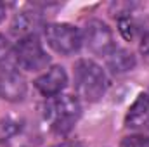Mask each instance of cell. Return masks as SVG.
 Segmentation results:
<instances>
[{"label":"cell","instance_id":"6da1fadb","mask_svg":"<svg viewBox=\"0 0 149 147\" xmlns=\"http://www.w3.org/2000/svg\"><path fill=\"white\" fill-rule=\"evenodd\" d=\"M81 114V106L73 95H56L47 101L43 107V118L50 130L57 135H66L73 130Z\"/></svg>","mask_w":149,"mask_h":147},{"label":"cell","instance_id":"7a4b0ae2","mask_svg":"<svg viewBox=\"0 0 149 147\" xmlns=\"http://www.w3.org/2000/svg\"><path fill=\"white\" fill-rule=\"evenodd\" d=\"M74 88L80 99L97 102L108 88L104 69L92 59H80L74 64Z\"/></svg>","mask_w":149,"mask_h":147},{"label":"cell","instance_id":"3957f363","mask_svg":"<svg viewBox=\"0 0 149 147\" xmlns=\"http://www.w3.org/2000/svg\"><path fill=\"white\" fill-rule=\"evenodd\" d=\"M43 33L47 43L52 50L63 55H71L78 52L83 45L81 31L68 23H50L43 26Z\"/></svg>","mask_w":149,"mask_h":147},{"label":"cell","instance_id":"277c9868","mask_svg":"<svg viewBox=\"0 0 149 147\" xmlns=\"http://www.w3.org/2000/svg\"><path fill=\"white\" fill-rule=\"evenodd\" d=\"M14 61L21 69L26 71H40L43 68H47V64L50 62L49 54L45 52L42 42L35 37H26L21 38L17 42V45L14 47Z\"/></svg>","mask_w":149,"mask_h":147},{"label":"cell","instance_id":"5b68a950","mask_svg":"<svg viewBox=\"0 0 149 147\" xmlns=\"http://www.w3.org/2000/svg\"><path fill=\"white\" fill-rule=\"evenodd\" d=\"M81 37H83V42H85L87 49L95 55L106 57L116 47L111 28L101 19H88L85 23V26H83Z\"/></svg>","mask_w":149,"mask_h":147},{"label":"cell","instance_id":"8992f818","mask_svg":"<svg viewBox=\"0 0 149 147\" xmlns=\"http://www.w3.org/2000/svg\"><path fill=\"white\" fill-rule=\"evenodd\" d=\"M26 81L23 74L9 66H0V99L19 102L26 97Z\"/></svg>","mask_w":149,"mask_h":147},{"label":"cell","instance_id":"52a82bcc","mask_svg":"<svg viewBox=\"0 0 149 147\" xmlns=\"http://www.w3.org/2000/svg\"><path fill=\"white\" fill-rule=\"evenodd\" d=\"M68 85V74L63 66H52L43 74H40L35 80L37 90L47 99H52L56 95H61V92Z\"/></svg>","mask_w":149,"mask_h":147},{"label":"cell","instance_id":"ba28073f","mask_svg":"<svg viewBox=\"0 0 149 147\" xmlns=\"http://www.w3.org/2000/svg\"><path fill=\"white\" fill-rule=\"evenodd\" d=\"M125 125L130 130L137 132H149V95L141 94L130 106L125 118Z\"/></svg>","mask_w":149,"mask_h":147},{"label":"cell","instance_id":"9c48e42d","mask_svg":"<svg viewBox=\"0 0 149 147\" xmlns=\"http://www.w3.org/2000/svg\"><path fill=\"white\" fill-rule=\"evenodd\" d=\"M43 26V17L37 10H23L14 16V21L10 24V31L16 37L26 38V37H35L38 28Z\"/></svg>","mask_w":149,"mask_h":147},{"label":"cell","instance_id":"30bf717a","mask_svg":"<svg viewBox=\"0 0 149 147\" xmlns=\"http://www.w3.org/2000/svg\"><path fill=\"white\" fill-rule=\"evenodd\" d=\"M106 66L113 74L128 73L135 68V55L121 47H114L111 52L106 55Z\"/></svg>","mask_w":149,"mask_h":147},{"label":"cell","instance_id":"8fae6325","mask_svg":"<svg viewBox=\"0 0 149 147\" xmlns=\"http://www.w3.org/2000/svg\"><path fill=\"white\" fill-rule=\"evenodd\" d=\"M40 142V135L35 130H30L26 125H23V128L5 144L7 147H35Z\"/></svg>","mask_w":149,"mask_h":147},{"label":"cell","instance_id":"7c38bea8","mask_svg":"<svg viewBox=\"0 0 149 147\" xmlns=\"http://www.w3.org/2000/svg\"><path fill=\"white\" fill-rule=\"evenodd\" d=\"M23 121L14 119V118H2L0 119V144H7L21 128H23Z\"/></svg>","mask_w":149,"mask_h":147},{"label":"cell","instance_id":"4fadbf2b","mask_svg":"<svg viewBox=\"0 0 149 147\" xmlns=\"http://www.w3.org/2000/svg\"><path fill=\"white\" fill-rule=\"evenodd\" d=\"M118 26H120V33L123 35L125 40H134L137 31H139V23L134 19V16L130 12H127V16H120L118 17Z\"/></svg>","mask_w":149,"mask_h":147},{"label":"cell","instance_id":"5bb4252c","mask_svg":"<svg viewBox=\"0 0 149 147\" xmlns=\"http://www.w3.org/2000/svg\"><path fill=\"white\" fill-rule=\"evenodd\" d=\"M120 147H149L148 135H128L121 140Z\"/></svg>","mask_w":149,"mask_h":147},{"label":"cell","instance_id":"9a60e30c","mask_svg":"<svg viewBox=\"0 0 149 147\" xmlns=\"http://www.w3.org/2000/svg\"><path fill=\"white\" fill-rule=\"evenodd\" d=\"M139 50L144 57V61L149 64V31H146L142 38H141V45H139Z\"/></svg>","mask_w":149,"mask_h":147},{"label":"cell","instance_id":"2e32d148","mask_svg":"<svg viewBox=\"0 0 149 147\" xmlns=\"http://www.w3.org/2000/svg\"><path fill=\"white\" fill-rule=\"evenodd\" d=\"M10 52H12V49H10L9 40L3 37V35H0V62H2L3 59H7Z\"/></svg>","mask_w":149,"mask_h":147},{"label":"cell","instance_id":"e0dca14e","mask_svg":"<svg viewBox=\"0 0 149 147\" xmlns=\"http://www.w3.org/2000/svg\"><path fill=\"white\" fill-rule=\"evenodd\" d=\"M52 147H85L81 142H76V140H70V142H61L57 146H52Z\"/></svg>","mask_w":149,"mask_h":147},{"label":"cell","instance_id":"ac0fdd59","mask_svg":"<svg viewBox=\"0 0 149 147\" xmlns=\"http://www.w3.org/2000/svg\"><path fill=\"white\" fill-rule=\"evenodd\" d=\"M5 17V5L0 2V23H2V19Z\"/></svg>","mask_w":149,"mask_h":147}]
</instances>
